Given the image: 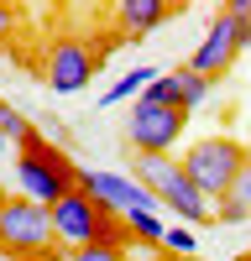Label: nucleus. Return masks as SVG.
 <instances>
[{"instance_id": "nucleus-1", "label": "nucleus", "mask_w": 251, "mask_h": 261, "mask_svg": "<svg viewBox=\"0 0 251 261\" xmlns=\"http://www.w3.org/2000/svg\"><path fill=\"white\" fill-rule=\"evenodd\" d=\"M11 178H16V193H21V199L53 209L63 193L84 188V167H79L58 141H47V136L37 130L32 141L16 146V157H11Z\"/></svg>"}, {"instance_id": "nucleus-2", "label": "nucleus", "mask_w": 251, "mask_h": 261, "mask_svg": "<svg viewBox=\"0 0 251 261\" xmlns=\"http://www.w3.org/2000/svg\"><path fill=\"white\" fill-rule=\"evenodd\" d=\"M131 178H136V183L157 199V209L178 214L188 230L215 225V209L199 199V188L188 183V172H183V162H178V157H131Z\"/></svg>"}, {"instance_id": "nucleus-3", "label": "nucleus", "mask_w": 251, "mask_h": 261, "mask_svg": "<svg viewBox=\"0 0 251 261\" xmlns=\"http://www.w3.org/2000/svg\"><path fill=\"white\" fill-rule=\"evenodd\" d=\"M183 172H188V183L199 188V199L204 204H220L230 188H236V178H241V167L251 162V151L236 141V136H204V141H194L183 151Z\"/></svg>"}, {"instance_id": "nucleus-4", "label": "nucleus", "mask_w": 251, "mask_h": 261, "mask_svg": "<svg viewBox=\"0 0 251 261\" xmlns=\"http://www.w3.org/2000/svg\"><path fill=\"white\" fill-rule=\"evenodd\" d=\"M53 214L11 193L6 204H0V256L6 261H42V251H53Z\"/></svg>"}, {"instance_id": "nucleus-5", "label": "nucleus", "mask_w": 251, "mask_h": 261, "mask_svg": "<svg viewBox=\"0 0 251 261\" xmlns=\"http://www.w3.org/2000/svg\"><path fill=\"white\" fill-rule=\"evenodd\" d=\"M188 115L178 105H152L136 99L131 115H126V141H131V157H173V146L183 141Z\"/></svg>"}, {"instance_id": "nucleus-6", "label": "nucleus", "mask_w": 251, "mask_h": 261, "mask_svg": "<svg viewBox=\"0 0 251 261\" xmlns=\"http://www.w3.org/2000/svg\"><path fill=\"white\" fill-rule=\"evenodd\" d=\"M94 68H99V53L84 37H53V47L42 53V84L53 94H84L94 84Z\"/></svg>"}, {"instance_id": "nucleus-7", "label": "nucleus", "mask_w": 251, "mask_h": 261, "mask_svg": "<svg viewBox=\"0 0 251 261\" xmlns=\"http://www.w3.org/2000/svg\"><path fill=\"white\" fill-rule=\"evenodd\" d=\"M84 193H89L105 214H120V220H131V214H162L157 199L120 167H84Z\"/></svg>"}, {"instance_id": "nucleus-8", "label": "nucleus", "mask_w": 251, "mask_h": 261, "mask_svg": "<svg viewBox=\"0 0 251 261\" xmlns=\"http://www.w3.org/2000/svg\"><path fill=\"white\" fill-rule=\"evenodd\" d=\"M53 214V241L63 251H79V246H94V235H99V220H105V209L89 199L84 188L73 193H63V199L47 209Z\"/></svg>"}, {"instance_id": "nucleus-9", "label": "nucleus", "mask_w": 251, "mask_h": 261, "mask_svg": "<svg viewBox=\"0 0 251 261\" xmlns=\"http://www.w3.org/2000/svg\"><path fill=\"white\" fill-rule=\"evenodd\" d=\"M236 58H241V47H236V16L220 11L215 21H209V32L199 37V47L188 53V68L204 73L209 84H215V79H225V73H230V63H236Z\"/></svg>"}, {"instance_id": "nucleus-10", "label": "nucleus", "mask_w": 251, "mask_h": 261, "mask_svg": "<svg viewBox=\"0 0 251 261\" xmlns=\"http://www.w3.org/2000/svg\"><path fill=\"white\" fill-rule=\"evenodd\" d=\"M178 6H167V0H115L110 6V27H115V37H152L167 16H173Z\"/></svg>"}, {"instance_id": "nucleus-11", "label": "nucleus", "mask_w": 251, "mask_h": 261, "mask_svg": "<svg viewBox=\"0 0 251 261\" xmlns=\"http://www.w3.org/2000/svg\"><path fill=\"white\" fill-rule=\"evenodd\" d=\"M157 79V68H152V63H136V68H126L115 84H110V89H105L99 94V110H115V105H126V99H141V89H146V84H152Z\"/></svg>"}, {"instance_id": "nucleus-12", "label": "nucleus", "mask_w": 251, "mask_h": 261, "mask_svg": "<svg viewBox=\"0 0 251 261\" xmlns=\"http://www.w3.org/2000/svg\"><path fill=\"white\" fill-rule=\"evenodd\" d=\"M173 79H178V110H183V115H194L199 105L209 99V89H215V84H209L204 73H194L188 63H178V68H173Z\"/></svg>"}, {"instance_id": "nucleus-13", "label": "nucleus", "mask_w": 251, "mask_h": 261, "mask_svg": "<svg viewBox=\"0 0 251 261\" xmlns=\"http://www.w3.org/2000/svg\"><path fill=\"white\" fill-rule=\"evenodd\" d=\"M0 136H6L11 146H21V141H32V136H37V120H27L16 105L0 99Z\"/></svg>"}, {"instance_id": "nucleus-14", "label": "nucleus", "mask_w": 251, "mask_h": 261, "mask_svg": "<svg viewBox=\"0 0 251 261\" xmlns=\"http://www.w3.org/2000/svg\"><path fill=\"white\" fill-rule=\"evenodd\" d=\"M126 230H131V241H141V246H162L167 241V214H131Z\"/></svg>"}, {"instance_id": "nucleus-15", "label": "nucleus", "mask_w": 251, "mask_h": 261, "mask_svg": "<svg viewBox=\"0 0 251 261\" xmlns=\"http://www.w3.org/2000/svg\"><path fill=\"white\" fill-rule=\"evenodd\" d=\"M141 99H152V105H178V79H173V68L167 73H157L152 84L141 89Z\"/></svg>"}, {"instance_id": "nucleus-16", "label": "nucleus", "mask_w": 251, "mask_h": 261, "mask_svg": "<svg viewBox=\"0 0 251 261\" xmlns=\"http://www.w3.org/2000/svg\"><path fill=\"white\" fill-rule=\"evenodd\" d=\"M162 251L173 256V261H188V256H194V230H188V225H167V241H162Z\"/></svg>"}, {"instance_id": "nucleus-17", "label": "nucleus", "mask_w": 251, "mask_h": 261, "mask_svg": "<svg viewBox=\"0 0 251 261\" xmlns=\"http://www.w3.org/2000/svg\"><path fill=\"white\" fill-rule=\"evenodd\" d=\"M209 209H215V225H246V209L230 199V193H225L220 204H209Z\"/></svg>"}, {"instance_id": "nucleus-18", "label": "nucleus", "mask_w": 251, "mask_h": 261, "mask_svg": "<svg viewBox=\"0 0 251 261\" xmlns=\"http://www.w3.org/2000/svg\"><path fill=\"white\" fill-rule=\"evenodd\" d=\"M11 42H16V6H11V0H0V53H6Z\"/></svg>"}, {"instance_id": "nucleus-19", "label": "nucleus", "mask_w": 251, "mask_h": 261, "mask_svg": "<svg viewBox=\"0 0 251 261\" xmlns=\"http://www.w3.org/2000/svg\"><path fill=\"white\" fill-rule=\"evenodd\" d=\"M68 261H126V251H105V246H79V251H68Z\"/></svg>"}, {"instance_id": "nucleus-20", "label": "nucleus", "mask_w": 251, "mask_h": 261, "mask_svg": "<svg viewBox=\"0 0 251 261\" xmlns=\"http://www.w3.org/2000/svg\"><path fill=\"white\" fill-rule=\"evenodd\" d=\"M230 199H236V204L246 209V220H251V162L241 167V178H236V188H230Z\"/></svg>"}, {"instance_id": "nucleus-21", "label": "nucleus", "mask_w": 251, "mask_h": 261, "mask_svg": "<svg viewBox=\"0 0 251 261\" xmlns=\"http://www.w3.org/2000/svg\"><path fill=\"white\" fill-rule=\"evenodd\" d=\"M220 11H230V16H236V21H251V0H225Z\"/></svg>"}, {"instance_id": "nucleus-22", "label": "nucleus", "mask_w": 251, "mask_h": 261, "mask_svg": "<svg viewBox=\"0 0 251 261\" xmlns=\"http://www.w3.org/2000/svg\"><path fill=\"white\" fill-rule=\"evenodd\" d=\"M6 157H16V146H11L6 136H0V162H6Z\"/></svg>"}, {"instance_id": "nucleus-23", "label": "nucleus", "mask_w": 251, "mask_h": 261, "mask_svg": "<svg viewBox=\"0 0 251 261\" xmlns=\"http://www.w3.org/2000/svg\"><path fill=\"white\" fill-rule=\"evenodd\" d=\"M6 199H11V188H6V183H0V204H6Z\"/></svg>"}, {"instance_id": "nucleus-24", "label": "nucleus", "mask_w": 251, "mask_h": 261, "mask_svg": "<svg viewBox=\"0 0 251 261\" xmlns=\"http://www.w3.org/2000/svg\"><path fill=\"white\" fill-rule=\"evenodd\" d=\"M236 261H251V251H241V256H236Z\"/></svg>"}, {"instance_id": "nucleus-25", "label": "nucleus", "mask_w": 251, "mask_h": 261, "mask_svg": "<svg viewBox=\"0 0 251 261\" xmlns=\"http://www.w3.org/2000/svg\"><path fill=\"white\" fill-rule=\"evenodd\" d=\"M167 261H173V256H167ZM188 261H199V256H188Z\"/></svg>"}, {"instance_id": "nucleus-26", "label": "nucleus", "mask_w": 251, "mask_h": 261, "mask_svg": "<svg viewBox=\"0 0 251 261\" xmlns=\"http://www.w3.org/2000/svg\"><path fill=\"white\" fill-rule=\"evenodd\" d=\"M0 261H6V256H0Z\"/></svg>"}]
</instances>
